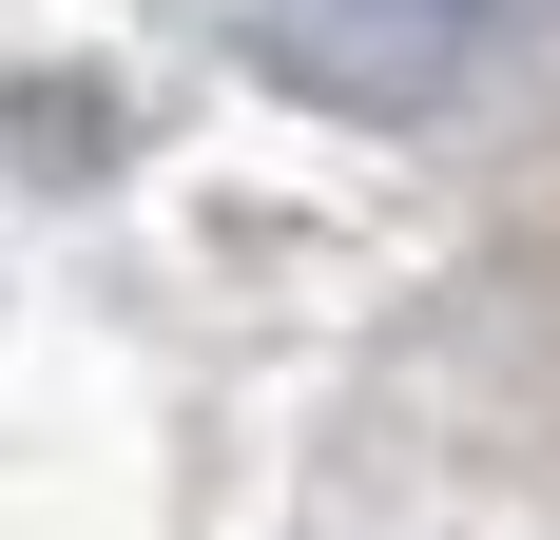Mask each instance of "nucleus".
I'll return each mask as SVG.
<instances>
[{
    "label": "nucleus",
    "instance_id": "f257e3e1",
    "mask_svg": "<svg viewBox=\"0 0 560 540\" xmlns=\"http://www.w3.org/2000/svg\"><path fill=\"white\" fill-rule=\"evenodd\" d=\"M290 39H329V58H445V39H483L503 0H271Z\"/></svg>",
    "mask_w": 560,
    "mask_h": 540
}]
</instances>
